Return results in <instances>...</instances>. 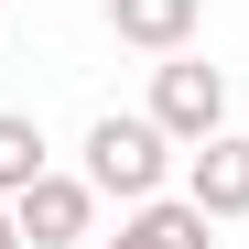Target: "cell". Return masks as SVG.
<instances>
[{"label": "cell", "instance_id": "2", "mask_svg": "<svg viewBox=\"0 0 249 249\" xmlns=\"http://www.w3.org/2000/svg\"><path fill=\"white\" fill-rule=\"evenodd\" d=\"M152 119L195 152L206 130H228V76H217V65H195V54H162V65H152Z\"/></svg>", "mask_w": 249, "mask_h": 249}, {"label": "cell", "instance_id": "8", "mask_svg": "<svg viewBox=\"0 0 249 249\" xmlns=\"http://www.w3.org/2000/svg\"><path fill=\"white\" fill-rule=\"evenodd\" d=\"M0 249H33V238H22V217H11V195H0Z\"/></svg>", "mask_w": 249, "mask_h": 249}, {"label": "cell", "instance_id": "5", "mask_svg": "<svg viewBox=\"0 0 249 249\" xmlns=\"http://www.w3.org/2000/svg\"><path fill=\"white\" fill-rule=\"evenodd\" d=\"M206 228H217V217H206L195 195H141L130 217H119V238H108V249H217Z\"/></svg>", "mask_w": 249, "mask_h": 249}, {"label": "cell", "instance_id": "7", "mask_svg": "<svg viewBox=\"0 0 249 249\" xmlns=\"http://www.w3.org/2000/svg\"><path fill=\"white\" fill-rule=\"evenodd\" d=\"M33 174H44V130H33L22 108H0V195H22Z\"/></svg>", "mask_w": 249, "mask_h": 249}, {"label": "cell", "instance_id": "6", "mask_svg": "<svg viewBox=\"0 0 249 249\" xmlns=\"http://www.w3.org/2000/svg\"><path fill=\"white\" fill-rule=\"evenodd\" d=\"M195 22H206V0H108V33L141 44V54H184Z\"/></svg>", "mask_w": 249, "mask_h": 249}, {"label": "cell", "instance_id": "4", "mask_svg": "<svg viewBox=\"0 0 249 249\" xmlns=\"http://www.w3.org/2000/svg\"><path fill=\"white\" fill-rule=\"evenodd\" d=\"M184 195H195L217 228L249 217V141H238V130H206V141L184 152Z\"/></svg>", "mask_w": 249, "mask_h": 249}, {"label": "cell", "instance_id": "1", "mask_svg": "<svg viewBox=\"0 0 249 249\" xmlns=\"http://www.w3.org/2000/svg\"><path fill=\"white\" fill-rule=\"evenodd\" d=\"M162 174H174V130L141 108H108V119H87V184L98 195H119V206H141V195H162Z\"/></svg>", "mask_w": 249, "mask_h": 249}, {"label": "cell", "instance_id": "3", "mask_svg": "<svg viewBox=\"0 0 249 249\" xmlns=\"http://www.w3.org/2000/svg\"><path fill=\"white\" fill-rule=\"evenodd\" d=\"M11 217H22V238H33V249H76V238H87V217H98V184L44 162V174L11 195Z\"/></svg>", "mask_w": 249, "mask_h": 249}]
</instances>
